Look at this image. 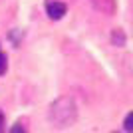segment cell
Returning <instances> with one entry per match:
<instances>
[{
    "label": "cell",
    "instance_id": "obj_3",
    "mask_svg": "<svg viewBox=\"0 0 133 133\" xmlns=\"http://www.w3.org/2000/svg\"><path fill=\"white\" fill-rule=\"evenodd\" d=\"M46 10H48V16H50L52 20H60L68 12V6L64 4V2H48Z\"/></svg>",
    "mask_w": 133,
    "mask_h": 133
},
{
    "label": "cell",
    "instance_id": "obj_7",
    "mask_svg": "<svg viewBox=\"0 0 133 133\" xmlns=\"http://www.w3.org/2000/svg\"><path fill=\"white\" fill-rule=\"evenodd\" d=\"M10 133H26V129H24L22 125H14V127L10 129Z\"/></svg>",
    "mask_w": 133,
    "mask_h": 133
},
{
    "label": "cell",
    "instance_id": "obj_6",
    "mask_svg": "<svg viewBox=\"0 0 133 133\" xmlns=\"http://www.w3.org/2000/svg\"><path fill=\"white\" fill-rule=\"evenodd\" d=\"M6 68H8V58H6V54L0 52V76L6 74Z\"/></svg>",
    "mask_w": 133,
    "mask_h": 133
},
{
    "label": "cell",
    "instance_id": "obj_5",
    "mask_svg": "<svg viewBox=\"0 0 133 133\" xmlns=\"http://www.w3.org/2000/svg\"><path fill=\"white\" fill-rule=\"evenodd\" d=\"M123 127H125L127 133H133V111L125 115V119H123Z\"/></svg>",
    "mask_w": 133,
    "mask_h": 133
},
{
    "label": "cell",
    "instance_id": "obj_9",
    "mask_svg": "<svg viewBox=\"0 0 133 133\" xmlns=\"http://www.w3.org/2000/svg\"><path fill=\"white\" fill-rule=\"evenodd\" d=\"M113 133H117V131H113Z\"/></svg>",
    "mask_w": 133,
    "mask_h": 133
},
{
    "label": "cell",
    "instance_id": "obj_8",
    "mask_svg": "<svg viewBox=\"0 0 133 133\" xmlns=\"http://www.w3.org/2000/svg\"><path fill=\"white\" fill-rule=\"evenodd\" d=\"M4 131V115H2V111H0V133Z\"/></svg>",
    "mask_w": 133,
    "mask_h": 133
},
{
    "label": "cell",
    "instance_id": "obj_2",
    "mask_svg": "<svg viewBox=\"0 0 133 133\" xmlns=\"http://www.w3.org/2000/svg\"><path fill=\"white\" fill-rule=\"evenodd\" d=\"M89 2L99 14H105V16H113L117 10V0H89Z\"/></svg>",
    "mask_w": 133,
    "mask_h": 133
},
{
    "label": "cell",
    "instance_id": "obj_1",
    "mask_svg": "<svg viewBox=\"0 0 133 133\" xmlns=\"http://www.w3.org/2000/svg\"><path fill=\"white\" fill-rule=\"evenodd\" d=\"M76 119H78V105L72 97L62 95L50 105V121L58 129H66L70 125H74Z\"/></svg>",
    "mask_w": 133,
    "mask_h": 133
},
{
    "label": "cell",
    "instance_id": "obj_4",
    "mask_svg": "<svg viewBox=\"0 0 133 133\" xmlns=\"http://www.w3.org/2000/svg\"><path fill=\"white\" fill-rule=\"evenodd\" d=\"M111 44L113 46H125V34H123L121 28H115V30H111Z\"/></svg>",
    "mask_w": 133,
    "mask_h": 133
}]
</instances>
